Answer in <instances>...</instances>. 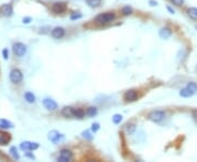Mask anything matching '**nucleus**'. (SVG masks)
<instances>
[{
    "label": "nucleus",
    "instance_id": "obj_31",
    "mask_svg": "<svg viewBox=\"0 0 197 162\" xmlns=\"http://www.w3.org/2000/svg\"><path fill=\"white\" fill-rule=\"evenodd\" d=\"M2 56H3V59H6V60L9 58V51H8L7 48L2 49Z\"/></svg>",
    "mask_w": 197,
    "mask_h": 162
},
{
    "label": "nucleus",
    "instance_id": "obj_34",
    "mask_svg": "<svg viewBox=\"0 0 197 162\" xmlns=\"http://www.w3.org/2000/svg\"><path fill=\"white\" fill-rule=\"evenodd\" d=\"M149 6H150V7H157L158 2L155 1V0H150V1H149Z\"/></svg>",
    "mask_w": 197,
    "mask_h": 162
},
{
    "label": "nucleus",
    "instance_id": "obj_5",
    "mask_svg": "<svg viewBox=\"0 0 197 162\" xmlns=\"http://www.w3.org/2000/svg\"><path fill=\"white\" fill-rule=\"evenodd\" d=\"M48 139L53 144H58V142H60L64 139V135L59 133L58 130H55L54 129V130H50L48 133Z\"/></svg>",
    "mask_w": 197,
    "mask_h": 162
},
{
    "label": "nucleus",
    "instance_id": "obj_7",
    "mask_svg": "<svg viewBox=\"0 0 197 162\" xmlns=\"http://www.w3.org/2000/svg\"><path fill=\"white\" fill-rule=\"evenodd\" d=\"M40 145L37 142H32V141H23L20 144V148L22 149L23 151H33L38 149Z\"/></svg>",
    "mask_w": 197,
    "mask_h": 162
},
{
    "label": "nucleus",
    "instance_id": "obj_6",
    "mask_svg": "<svg viewBox=\"0 0 197 162\" xmlns=\"http://www.w3.org/2000/svg\"><path fill=\"white\" fill-rule=\"evenodd\" d=\"M13 52L18 57H23L26 54V46L23 43L18 42L13 45Z\"/></svg>",
    "mask_w": 197,
    "mask_h": 162
},
{
    "label": "nucleus",
    "instance_id": "obj_13",
    "mask_svg": "<svg viewBox=\"0 0 197 162\" xmlns=\"http://www.w3.org/2000/svg\"><path fill=\"white\" fill-rule=\"evenodd\" d=\"M11 140V135L5 131H0V146H6Z\"/></svg>",
    "mask_w": 197,
    "mask_h": 162
},
{
    "label": "nucleus",
    "instance_id": "obj_2",
    "mask_svg": "<svg viewBox=\"0 0 197 162\" xmlns=\"http://www.w3.org/2000/svg\"><path fill=\"white\" fill-rule=\"evenodd\" d=\"M166 118V112L160 111V110H156V111H151L148 114V120H151L153 123H160Z\"/></svg>",
    "mask_w": 197,
    "mask_h": 162
},
{
    "label": "nucleus",
    "instance_id": "obj_8",
    "mask_svg": "<svg viewBox=\"0 0 197 162\" xmlns=\"http://www.w3.org/2000/svg\"><path fill=\"white\" fill-rule=\"evenodd\" d=\"M13 13V8L11 3H3L0 7V14L3 17H11Z\"/></svg>",
    "mask_w": 197,
    "mask_h": 162
},
{
    "label": "nucleus",
    "instance_id": "obj_1",
    "mask_svg": "<svg viewBox=\"0 0 197 162\" xmlns=\"http://www.w3.org/2000/svg\"><path fill=\"white\" fill-rule=\"evenodd\" d=\"M115 20V14L112 12H105V13H100L95 17L94 21L98 24H108Z\"/></svg>",
    "mask_w": 197,
    "mask_h": 162
},
{
    "label": "nucleus",
    "instance_id": "obj_17",
    "mask_svg": "<svg viewBox=\"0 0 197 162\" xmlns=\"http://www.w3.org/2000/svg\"><path fill=\"white\" fill-rule=\"evenodd\" d=\"M84 114H85V112L83 111L82 109H80V107H78V109H74V118L81 120V118L84 117Z\"/></svg>",
    "mask_w": 197,
    "mask_h": 162
},
{
    "label": "nucleus",
    "instance_id": "obj_35",
    "mask_svg": "<svg viewBox=\"0 0 197 162\" xmlns=\"http://www.w3.org/2000/svg\"><path fill=\"white\" fill-rule=\"evenodd\" d=\"M25 157L30 158V159H32V160H35V155H32V153H29V152H26V153H25Z\"/></svg>",
    "mask_w": 197,
    "mask_h": 162
},
{
    "label": "nucleus",
    "instance_id": "obj_10",
    "mask_svg": "<svg viewBox=\"0 0 197 162\" xmlns=\"http://www.w3.org/2000/svg\"><path fill=\"white\" fill-rule=\"evenodd\" d=\"M137 98H138V93L135 89L128 90L124 94V99H125L126 102H134V101L137 100Z\"/></svg>",
    "mask_w": 197,
    "mask_h": 162
},
{
    "label": "nucleus",
    "instance_id": "obj_9",
    "mask_svg": "<svg viewBox=\"0 0 197 162\" xmlns=\"http://www.w3.org/2000/svg\"><path fill=\"white\" fill-rule=\"evenodd\" d=\"M50 35L55 40H59V38H63L65 36V29L61 27H56L52 30L50 32Z\"/></svg>",
    "mask_w": 197,
    "mask_h": 162
},
{
    "label": "nucleus",
    "instance_id": "obj_29",
    "mask_svg": "<svg viewBox=\"0 0 197 162\" xmlns=\"http://www.w3.org/2000/svg\"><path fill=\"white\" fill-rule=\"evenodd\" d=\"M100 129V124L98 123H93V124L91 125V130L92 133H96V131Z\"/></svg>",
    "mask_w": 197,
    "mask_h": 162
},
{
    "label": "nucleus",
    "instance_id": "obj_15",
    "mask_svg": "<svg viewBox=\"0 0 197 162\" xmlns=\"http://www.w3.org/2000/svg\"><path fill=\"white\" fill-rule=\"evenodd\" d=\"M61 114H63V116H64V117H66V118L74 117V107L65 106L63 110H61Z\"/></svg>",
    "mask_w": 197,
    "mask_h": 162
},
{
    "label": "nucleus",
    "instance_id": "obj_12",
    "mask_svg": "<svg viewBox=\"0 0 197 162\" xmlns=\"http://www.w3.org/2000/svg\"><path fill=\"white\" fill-rule=\"evenodd\" d=\"M159 36L161 38H163V40H168V38H170L171 36H172V30L166 27H162L159 31Z\"/></svg>",
    "mask_w": 197,
    "mask_h": 162
},
{
    "label": "nucleus",
    "instance_id": "obj_4",
    "mask_svg": "<svg viewBox=\"0 0 197 162\" xmlns=\"http://www.w3.org/2000/svg\"><path fill=\"white\" fill-rule=\"evenodd\" d=\"M72 159H74V153L70 150H68V149H63V150L60 151L59 157L57 158V161L68 162V161H71Z\"/></svg>",
    "mask_w": 197,
    "mask_h": 162
},
{
    "label": "nucleus",
    "instance_id": "obj_36",
    "mask_svg": "<svg viewBox=\"0 0 197 162\" xmlns=\"http://www.w3.org/2000/svg\"><path fill=\"white\" fill-rule=\"evenodd\" d=\"M166 9H168V11L170 12L171 14H174V13H175V11H174V10L172 9V8L170 7V6H168V7H166Z\"/></svg>",
    "mask_w": 197,
    "mask_h": 162
},
{
    "label": "nucleus",
    "instance_id": "obj_24",
    "mask_svg": "<svg viewBox=\"0 0 197 162\" xmlns=\"http://www.w3.org/2000/svg\"><path fill=\"white\" fill-rule=\"evenodd\" d=\"M122 120H123V115H121V114H115V115H113V117H112V122L114 123L115 125L121 124Z\"/></svg>",
    "mask_w": 197,
    "mask_h": 162
},
{
    "label": "nucleus",
    "instance_id": "obj_21",
    "mask_svg": "<svg viewBox=\"0 0 197 162\" xmlns=\"http://www.w3.org/2000/svg\"><path fill=\"white\" fill-rule=\"evenodd\" d=\"M85 114H87L89 117H94V116L98 114V109H96L95 106L88 107V110H87V112H85Z\"/></svg>",
    "mask_w": 197,
    "mask_h": 162
},
{
    "label": "nucleus",
    "instance_id": "obj_23",
    "mask_svg": "<svg viewBox=\"0 0 197 162\" xmlns=\"http://www.w3.org/2000/svg\"><path fill=\"white\" fill-rule=\"evenodd\" d=\"M187 13H188V16H190V19H193V20H197V8H195V7L190 8V9L187 10Z\"/></svg>",
    "mask_w": 197,
    "mask_h": 162
},
{
    "label": "nucleus",
    "instance_id": "obj_3",
    "mask_svg": "<svg viewBox=\"0 0 197 162\" xmlns=\"http://www.w3.org/2000/svg\"><path fill=\"white\" fill-rule=\"evenodd\" d=\"M9 79H10V81H11V82H13V83L21 82V81L23 80L22 71L19 70V69H12V70L10 71Z\"/></svg>",
    "mask_w": 197,
    "mask_h": 162
},
{
    "label": "nucleus",
    "instance_id": "obj_16",
    "mask_svg": "<svg viewBox=\"0 0 197 162\" xmlns=\"http://www.w3.org/2000/svg\"><path fill=\"white\" fill-rule=\"evenodd\" d=\"M14 125L12 124L11 122H9V120H0V128L2 129H10V128H13Z\"/></svg>",
    "mask_w": 197,
    "mask_h": 162
},
{
    "label": "nucleus",
    "instance_id": "obj_32",
    "mask_svg": "<svg viewBox=\"0 0 197 162\" xmlns=\"http://www.w3.org/2000/svg\"><path fill=\"white\" fill-rule=\"evenodd\" d=\"M172 3H174L175 6H182L184 3V0H171Z\"/></svg>",
    "mask_w": 197,
    "mask_h": 162
},
{
    "label": "nucleus",
    "instance_id": "obj_33",
    "mask_svg": "<svg viewBox=\"0 0 197 162\" xmlns=\"http://www.w3.org/2000/svg\"><path fill=\"white\" fill-rule=\"evenodd\" d=\"M31 21H32V18H30V17H25V18L22 19V22L24 23V24H29Z\"/></svg>",
    "mask_w": 197,
    "mask_h": 162
},
{
    "label": "nucleus",
    "instance_id": "obj_25",
    "mask_svg": "<svg viewBox=\"0 0 197 162\" xmlns=\"http://www.w3.org/2000/svg\"><path fill=\"white\" fill-rule=\"evenodd\" d=\"M186 88H187L188 90H190V91H192L194 94L197 92V83H196V82H193V81H190V82H188V83H187Z\"/></svg>",
    "mask_w": 197,
    "mask_h": 162
},
{
    "label": "nucleus",
    "instance_id": "obj_11",
    "mask_svg": "<svg viewBox=\"0 0 197 162\" xmlns=\"http://www.w3.org/2000/svg\"><path fill=\"white\" fill-rule=\"evenodd\" d=\"M43 105H44L45 109L49 110V111H54V110H56L58 107V104L53 99H48V98L43 100Z\"/></svg>",
    "mask_w": 197,
    "mask_h": 162
},
{
    "label": "nucleus",
    "instance_id": "obj_28",
    "mask_svg": "<svg viewBox=\"0 0 197 162\" xmlns=\"http://www.w3.org/2000/svg\"><path fill=\"white\" fill-rule=\"evenodd\" d=\"M82 137L85 138V139H88V140H92V139H93V135H91V133H90L89 130L82 131Z\"/></svg>",
    "mask_w": 197,
    "mask_h": 162
},
{
    "label": "nucleus",
    "instance_id": "obj_26",
    "mask_svg": "<svg viewBox=\"0 0 197 162\" xmlns=\"http://www.w3.org/2000/svg\"><path fill=\"white\" fill-rule=\"evenodd\" d=\"M9 152H10V155H12V158H13V159H16V160L20 159V155H19L18 150H17L16 147H11V148L9 149Z\"/></svg>",
    "mask_w": 197,
    "mask_h": 162
},
{
    "label": "nucleus",
    "instance_id": "obj_27",
    "mask_svg": "<svg viewBox=\"0 0 197 162\" xmlns=\"http://www.w3.org/2000/svg\"><path fill=\"white\" fill-rule=\"evenodd\" d=\"M122 13H123L124 16H129V14L132 13V8L129 7V6H126V7H124L123 9H122Z\"/></svg>",
    "mask_w": 197,
    "mask_h": 162
},
{
    "label": "nucleus",
    "instance_id": "obj_30",
    "mask_svg": "<svg viewBox=\"0 0 197 162\" xmlns=\"http://www.w3.org/2000/svg\"><path fill=\"white\" fill-rule=\"evenodd\" d=\"M80 18H82V14L81 13H74V14H71V16H70V19H71L72 21L77 20V19H80Z\"/></svg>",
    "mask_w": 197,
    "mask_h": 162
},
{
    "label": "nucleus",
    "instance_id": "obj_19",
    "mask_svg": "<svg viewBox=\"0 0 197 162\" xmlns=\"http://www.w3.org/2000/svg\"><path fill=\"white\" fill-rule=\"evenodd\" d=\"M24 99L27 103H34L36 101V98L32 92H25L24 93Z\"/></svg>",
    "mask_w": 197,
    "mask_h": 162
},
{
    "label": "nucleus",
    "instance_id": "obj_37",
    "mask_svg": "<svg viewBox=\"0 0 197 162\" xmlns=\"http://www.w3.org/2000/svg\"><path fill=\"white\" fill-rule=\"evenodd\" d=\"M194 116H195V120H197V115H195V114H194Z\"/></svg>",
    "mask_w": 197,
    "mask_h": 162
},
{
    "label": "nucleus",
    "instance_id": "obj_38",
    "mask_svg": "<svg viewBox=\"0 0 197 162\" xmlns=\"http://www.w3.org/2000/svg\"><path fill=\"white\" fill-rule=\"evenodd\" d=\"M0 155H1V151H0Z\"/></svg>",
    "mask_w": 197,
    "mask_h": 162
},
{
    "label": "nucleus",
    "instance_id": "obj_20",
    "mask_svg": "<svg viewBox=\"0 0 197 162\" xmlns=\"http://www.w3.org/2000/svg\"><path fill=\"white\" fill-rule=\"evenodd\" d=\"M180 96H183V98H190L192 96H194V93L185 87V88H183V89H181V91H180Z\"/></svg>",
    "mask_w": 197,
    "mask_h": 162
},
{
    "label": "nucleus",
    "instance_id": "obj_18",
    "mask_svg": "<svg viewBox=\"0 0 197 162\" xmlns=\"http://www.w3.org/2000/svg\"><path fill=\"white\" fill-rule=\"evenodd\" d=\"M85 2L89 7L91 8H98L102 5V0H85Z\"/></svg>",
    "mask_w": 197,
    "mask_h": 162
},
{
    "label": "nucleus",
    "instance_id": "obj_22",
    "mask_svg": "<svg viewBox=\"0 0 197 162\" xmlns=\"http://www.w3.org/2000/svg\"><path fill=\"white\" fill-rule=\"evenodd\" d=\"M125 131L127 135H134V133L136 131V125L135 124H127L126 125Z\"/></svg>",
    "mask_w": 197,
    "mask_h": 162
},
{
    "label": "nucleus",
    "instance_id": "obj_14",
    "mask_svg": "<svg viewBox=\"0 0 197 162\" xmlns=\"http://www.w3.org/2000/svg\"><path fill=\"white\" fill-rule=\"evenodd\" d=\"M52 10L55 13H61L66 10V3L65 2H55L52 6Z\"/></svg>",
    "mask_w": 197,
    "mask_h": 162
}]
</instances>
